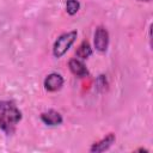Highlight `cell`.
<instances>
[{
    "label": "cell",
    "instance_id": "1",
    "mask_svg": "<svg viewBox=\"0 0 153 153\" xmlns=\"http://www.w3.org/2000/svg\"><path fill=\"white\" fill-rule=\"evenodd\" d=\"M22 118V111L13 102L0 100V129L6 135H12L16 131L17 124Z\"/></svg>",
    "mask_w": 153,
    "mask_h": 153
},
{
    "label": "cell",
    "instance_id": "2",
    "mask_svg": "<svg viewBox=\"0 0 153 153\" xmlns=\"http://www.w3.org/2000/svg\"><path fill=\"white\" fill-rule=\"evenodd\" d=\"M76 37H78V31L76 30L67 31V32H63L62 35H60L53 44V55L56 59L62 57L69 50V48L73 45Z\"/></svg>",
    "mask_w": 153,
    "mask_h": 153
},
{
    "label": "cell",
    "instance_id": "3",
    "mask_svg": "<svg viewBox=\"0 0 153 153\" xmlns=\"http://www.w3.org/2000/svg\"><path fill=\"white\" fill-rule=\"evenodd\" d=\"M109 41L110 38H109L108 30L102 25L97 26L94 35H93V44H94L96 50L99 53H105L109 47Z\"/></svg>",
    "mask_w": 153,
    "mask_h": 153
},
{
    "label": "cell",
    "instance_id": "4",
    "mask_svg": "<svg viewBox=\"0 0 153 153\" xmlns=\"http://www.w3.org/2000/svg\"><path fill=\"white\" fill-rule=\"evenodd\" d=\"M65 82V79L61 74L59 73H50L45 76L44 81H43V86L47 91L49 92H56L62 88Z\"/></svg>",
    "mask_w": 153,
    "mask_h": 153
},
{
    "label": "cell",
    "instance_id": "5",
    "mask_svg": "<svg viewBox=\"0 0 153 153\" xmlns=\"http://www.w3.org/2000/svg\"><path fill=\"white\" fill-rule=\"evenodd\" d=\"M116 141V136L114 133H109L106 136H104L102 140L94 142L91 145L90 147V152L92 153H100V152H105L108 151Z\"/></svg>",
    "mask_w": 153,
    "mask_h": 153
},
{
    "label": "cell",
    "instance_id": "6",
    "mask_svg": "<svg viewBox=\"0 0 153 153\" xmlns=\"http://www.w3.org/2000/svg\"><path fill=\"white\" fill-rule=\"evenodd\" d=\"M68 68H69L71 73L78 78H85L88 75V69H87L86 65L84 63L82 60H80L78 57H73L68 61Z\"/></svg>",
    "mask_w": 153,
    "mask_h": 153
},
{
    "label": "cell",
    "instance_id": "7",
    "mask_svg": "<svg viewBox=\"0 0 153 153\" xmlns=\"http://www.w3.org/2000/svg\"><path fill=\"white\" fill-rule=\"evenodd\" d=\"M41 121L47 126L55 127V126L62 124L63 118H62V115L59 111H56L54 109H50V110L44 111V112L41 114Z\"/></svg>",
    "mask_w": 153,
    "mask_h": 153
},
{
    "label": "cell",
    "instance_id": "8",
    "mask_svg": "<svg viewBox=\"0 0 153 153\" xmlns=\"http://www.w3.org/2000/svg\"><path fill=\"white\" fill-rule=\"evenodd\" d=\"M92 53H93V50H92L91 44L87 41H82L79 44V47L76 48V50H75V56L84 61V60L88 59L92 55Z\"/></svg>",
    "mask_w": 153,
    "mask_h": 153
},
{
    "label": "cell",
    "instance_id": "9",
    "mask_svg": "<svg viewBox=\"0 0 153 153\" xmlns=\"http://www.w3.org/2000/svg\"><path fill=\"white\" fill-rule=\"evenodd\" d=\"M80 10V2L79 0H66V12L69 16H74Z\"/></svg>",
    "mask_w": 153,
    "mask_h": 153
},
{
    "label": "cell",
    "instance_id": "10",
    "mask_svg": "<svg viewBox=\"0 0 153 153\" xmlns=\"http://www.w3.org/2000/svg\"><path fill=\"white\" fill-rule=\"evenodd\" d=\"M108 84H106V78H105V75H99L98 78H97V87L98 88H104V86H106Z\"/></svg>",
    "mask_w": 153,
    "mask_h": 153
},
{
    "label": "cell",
    "instance_id": "11",
    "mask_svg": "<svg viewBox=\"0 0 153 153\" xmlns=\"http://www.w3.org/2000/svg\"><path fill=\"white\" fill-rule=\"evenodd\" d=\"M137 1H140V2H149L151 0H137Z\"/></svg>",
    "mask_w": 153,
    "mask_h": 153
}]
</instances>
